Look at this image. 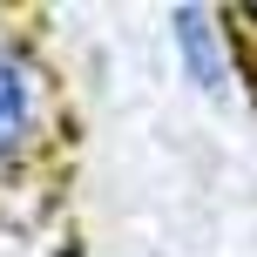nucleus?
<instances>
[{
  "instance_id": "f257e3e1",
  "label": "nucleus",
  "mask_w": 257,
  "mask_h": 257,
  "mask_svg": "<svg viewBox=\"0 0 257 257\" xmlns=\"http://www.w3.org/2000/svg\"><path fill=\"white\" fill-rule=\"evenodd\" d=\"M34 136H41V75L21 41L0 34V163H14Z\"/></svg>"
},
{
  "instance_id": "f03ea898",
  "label": "nucleus",
  "mask_w": 257,
  "mask_h": 257,
  "mask_svg": "<svg viewBox=\"0 0 257 257\" xmlns=\"http://www.w3.org/2000/svg\"><path fill=\"white\" fill-rule=\"evenodd\" d=\"M169 21H176L169 41H176V54H183V75H190L196 88H223V81H230V34L217 27V14L176 7Z\"/></svg>"
}]
</instances>
